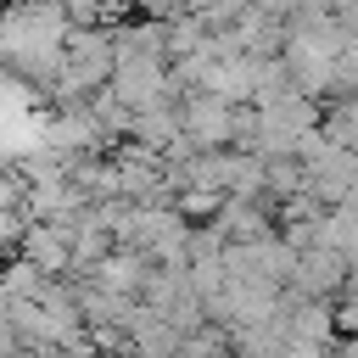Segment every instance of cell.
Segmentation results:
<instances>
[{
	"instance_id": "7a4b0ae2",
	"label": "cell",
	"mask_w": 358,
	"mask_h": 358,
	"mask_svg": "<svg viewBox=\"0 0 358 358\" xmlns=\"http://www.w3.org/2000/svg\"><path fill=\"white\" fill-rule=\"evenodd\" d=\"M28 235V207H0V246H17Z\"/></svg>"
},
{
	"instance_id": "3957f363",
	"label": "cell",
	"mask_w": 358,
	"mask_h": 358,
	"mask_svg": "<svg viewBox=\"0 0 358 358\" xmlns=\"http://www.w3.org/2000/svg\"><path fill=\"white\" fill-rule=\"evenodd\" d=\"M341 358H358V341H352V347H347V352H341Z\"/></svg>"
},
{
	"instance_id": "6da1fadb",
	"label": "cell",
	"mask_w": 358,
	"mask_h": 358,
	"mask_svg": "<svg viewBox=\"0 0 358 358\" xmlns=\"http://www.w3.org/2000/svg\"><path fill=\"white\" fill-rule=\"evenodd\" d=\"M67 34H73V17L62 0H45V6H6L0 11V62L34 84H50L56 67H62V50H67Z\"/></svg>"
}]
</instances>
